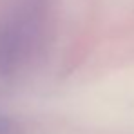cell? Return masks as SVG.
Segmentation results:
<instances>
[{"mask_svg":"<svg viewBox=\"0 0 134 134\" xmlns=\"http://www.w3.org/2000/svg\"><path fill=\"white\" fill-rule=\"evenodd\" d=\"M45 0H20L0 20V76H16L35 58L44 38Z\"/></svg>","mask_w":134,"mask_h":134,"instance_id":"obj_1","label":"cell"},{"mask_svg":"<svg viewBox=\"0 0 134 134\" xmlns=\"http://www.w3.org/2000/svg\"><path fill=\"white\" fill-rule=\"evenodd\" d=\"M0 134H25L24 127L11 116L0 114Z\"/></svg>","mask_w":134,"mask_h":134,"instance_id":"obj_2","label":"cell"}]
</instances>
